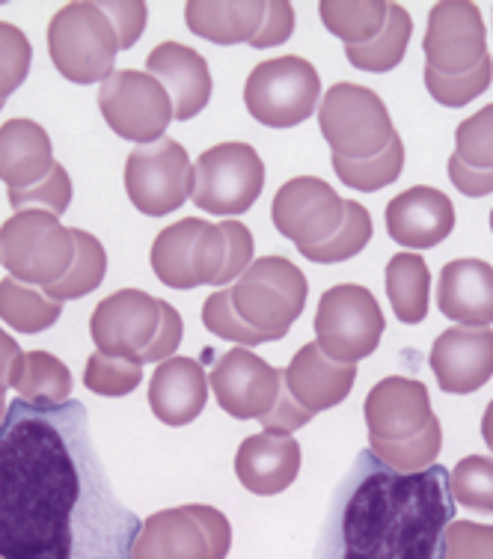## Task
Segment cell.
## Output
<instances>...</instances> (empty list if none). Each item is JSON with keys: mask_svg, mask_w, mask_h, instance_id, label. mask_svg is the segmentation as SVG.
<instances>
[{"mask_svg": "<svg viewBox=\"0 0 493 559\" xmlns=\"http://www.w3.org/2000/svg\"><path fill=\"white\" fill-rule=\"evenodd\" d=\"M440 559H493V527L476 521H449Z\"/></svg>", "mask_w": 493, "mask_h": 559, "instance_id": "43", "label": "cell"}, {"mask_svg": "<svg viewBox=\"0 0 493 559\" xmlns=\"http://www.w3.org/2000/svg\"><path fill=\"white\" fill-rule=\"evenodd\" d=\"M101 117L119 138L134 143H155L172 122V102L149 72L122 69L101 81L98 86Z\"/></svg>", "mask_w": 493, "mask_h": 559, "instance_id": "11", "label": "cell"}, {"mask_svg": "<svg viewBox=\"0 0 493 559\" xmlns=\"http://www.w3.org/2000/svg\"><path fill=\"white\" fill-rule=\"evenodd\" d=\"M369 238H372V215L365 212V205L345 200L342 226L324 245L306 248L301 253L312 262H318V265H336V262H345V259L357 257L360 250H365Z\"/></svg>", "mask_w": 493, "mask_h": 559, "instance_id": "36", "label": "cell"}, {"mask_svg": "<svg viewBox=\"0 0 493 559\" xmlns=\"http://www.w3.org/2000/svg\"><path fill=\"white\" fill-rule=\"evenodd\" d=\"M7 423V396H0V426Z\"/></svg>", "mask_w": 493, "mask_h": 559, "instance_id": "51", "label": "cell"}, {"mask_svg": "<svg viewBox=\"0 0 493 559\" xmlns=\"http://www.w3.org/2000/svg\"><path fill=\"white\" fill-rule=\"evenodd\" d=\"M236 474L250 495H279L301 474V443L274 431L250 435L236 452Z\"/></svg>", "mask_w": 493, "mask_h": 559, "instance_id": "22", "label": "cell"}, {"mask_svg": "<svg viewBox=\"0 0 493 559\" xmlns=\"http://www.w3.org/2000/svg\"><path fill=\"white\" fill-rule=\"evenodd\" d=\"M310 419V411H303L301 405L289 396V390L282 388L277 396V405H274L265 417L258 419V423H262V429L274 431V435H291V431L303 429Z\"/></svg>", "mask_w": 493, "mask_h": 559, "instance_id": "47", "label": "cell"}, {"mask_svg": "<svg viewBox=\"0 0 493 559\" xmlns=\"http://www.w3.org/2000/svg\"><path fill=\"white\" fill-rule=\"evenodd\" d=\"M10 388L31 405L55 408L72 393V372L51 352H24L12 372Z\"/></svg>", "mask_w": 493, "mask_h": 559, "instance_id": "28", "label": "cell"}, {"mask_svg": "<svg viewBox=\"0 0 493 559\" xmlns=\"http://www.w3.org/2000/svg\"><path fill=\"white\" fill-rule=\"evenodd\" d=\"M63 316V304L15 277L0 280V319L19 334H39Z\"/></svg>", "mask_w": 493, "mask_h": 559, "instance_id": "31", "label": "cell"}, {"mask_svg": "<svg viewBox=\"0 0 493 559\" xmlns=\"http://www.w3.org/2000/svg\"><path fill=\"white\" fill-rule=\"evenodd\" d=\"M98 7H101V12L108 15L113 31H117L119 51L134 48L140 36H143V27H146L149 7L143 0H108V3H98Z\"/></svg>", "mask_w": 493, "mask_h": 559, "instance_id": "44", "label": "cell"}, {"mask_svg": "<svg viewBox=\"0 0 493 559\" xmlns=\"http://www.w3.org/2000/svg\"><path fill=\"white\" fill-rule=\"evenodd\" d=\"M146 72L167 90L172 119H193L212 98V72L200 51L182 43L155 45L146 57Z\"/></svg>", "mask_w": 493, "mask_h": 559, "instance_id": "20", "label": "cell"}, {"mask_svg": "<svg viewBox=\"0 0 493 559\" xmlns=\"http://www.w3.org/2000/svg\"><path fill=\"white\" fill-rule=\"evenodd\" d=\"M75 259L72 229L55 212L24 209L0 226V265L27 286H51Z\"/></svg>", "mask_w": 493, "mask_h": 559, "instance_id": "5", "label": "cell"}, {"mask_svg": "<svg viewBox=\"0 0 493 559\" xmlns=\"http://www.w3.org/2000/svg\"><path fill=\"white\" fill-rule=\"evenodd\" d=\"M324 27L345 45H363L375 39L386 22V0H322Z\"/></svg>", "mask_w": 493, "mask_h": 559, "instance_id": "34", "label": "cell"}, {"mask_svg": "<svg viewBox=\"0 0 493 559\" xmlns=\"http://www.w3.org/2000/svg\"><path fill=\"white\" fill-rule=\"evenodd\" d=\"M455 162L470 170H493V105H484L455 129Z\"/></svg>", "mask_w": 493, "mask_h": 559, "instance_id": "39", "label": "cell"}, {"mask_svg": "<svg viewBox=\"0 0 493 559\" xmlns=\"http://www.w3.org/2000/svg\"><path fill=\"white\" fill-rule=\"evenodd\" d=\"M55 164L51 138L39 122L10 119L0 126V179L7 182V191L39 185Z\"/></svg>", "mask_w": 493, "mask_h": 559, "instance_id": "25", "label": "cell"}, {"mask_svg": "<svg viewBox=\"0 0 493 559\" xmlns=\"http://www.w3.org/2000/svg\"><path fill=\"white\" fill-rule=\"evenodd\" d=\"M357 381L354 364H339L324 355L318 343L303 345L298 355L291 357V364L282 369V388L289 390V396L310 411L312 417L318 411L336 408L342 405Z\"/></svg>", "mask_w": 493, "mask_h": 559, "instance_id": "21", "label": "cell"}, {"mask_svg": "<svg viewBox=\"0 0 493 559\" xmlns=\"http://www.w3.org/2000/svg\"><path fill=\"white\" fill-rule=\"evenodd\" d=\"M22 345L15 343L3 328H0V396H7V390H10L12 372H15V366L22 360Z\"/></svg>", "mask_w": 493, "mask_h": 559, "instance_id": "49", "label": "cell"}, {"mask_svg": "<svg viewBox=\"0 0 493 559\" xmlns=\"http://www.w3.org/2000/svg\"><path fill=\"white\" fill-rule=\"evenodd\" d=\"M77 497L75 464H33L31 474L19 443H7L0 452V545L19 559H48L45 542L69 536Z\"/></svg>", "mask_w": 493, "mask_h": 559, "instance_id": "2", "label": "cell"}, {"mask_svg": "<svg viewBox=\"0 0 493 559\" xmlns=\"http://www.w3.org/2000/svg\"><path fill=\"white\" fill-rule=\"evenodd\" d=\"M265 188V164L250 143H217L193 164L191 200L208 215H241Z\"/></svg>", "mask_w": 493, "mask_h": 559, "instance_id": "9", "label": "cell"}, {"mask_svg": "<svg viewBox=\"0 0 493 559\" xmlns=\"http://www.w3.org/2000/svg\"><path fill=\"white\" fill-rule=\"evenodd\" d=\"M384 312L377 307L375 295L357 283H342L324 292L318 301L315 343L330 360L357 364L375 352L384 336Z\"/></svg>", "mask_w": 493, "mask_h": 559, "instance_id": "10", "label": "cell"}, {"mask_svg": "<svg viewBox=\"0 0 493 559\" xmlns=\"http://www.w3.org/2000/svg\"><path fill=\"white\" fill-rule=\"evenodd\" d=\"M161 328V301L143 289H119L98 304L89 319V334L101 355L129 357L143 364V355Z\"/></svg>", "mask_w": 493, "mask_h": 559, "instance_id": "15", "label": "cell"}, {"mask_svg": "<svg viewBox=\"0 0 493 559\" xmlns=\"http://www.w3.org/2000/svg\"><path fill=\"white\" fill-rule=\"evenodd\" d=\"M72 241H75V259H72L69 271L57 283L45 286V295L51 301L63 304L84 298L89 292H96L105 274H108V253H105L101 241L93 233L72 229Z\"/></svg>", "mask_w": 493, "mask_h": 559, "instance_id": "32", "label": "cell"}, {"mask_svg": "<svg viewBox=\"0 0 493 559\" xmlns=\"http://www.w3.org/2000/svg\"><path fill=\"white\" fill-rule=\"evenodd\" d=\"M193 164L179 140L143 143L125 162V191L137 212L164 217L191 197Z\"/></svg>", "mask_w": 493, "mask_h": 559, "instance_id": "12", "label": "cell"}, {"mask_svg": "<svg viewBox=\"0 0 493 559\" xmlns=\"http://www.w3.org/2000/svg\"><path fill=\"white\" fill-rule=\"evenodd\" d=\"M410 36H413V19L405 7L389 3L386 22L381 27L375 39H369L363 45H345V57L351 60V66L363 69V72H389L405 60Z\"/></svg>", "mask_w": 493, "mask_h": 559, "instance_id": "30", "label": "cell"}, {"mask_svg": "<svg viewBox=\"0 0 493 559\" xmlns=\"http://www.w3.org/2000/svg\"><path fill=\"white\" fill-rule=\"evenodd\" d=\"M318 129L330 143L333 158H345V162L375 158L398 134L384 98L369 86L348 84V81L327 90L318 108Z\"/></svg>", "mask_w": 493, "mask_h": 559, "instance_id": "6", "label": "cell"}, {"mask_svg": "<svg viewBox=\"0 0 493 559\" xmlns=\"http://www.w3.org/2000/svg\"><path fill=\"white\" fill-rule=\"evenodd\" d=\"M440 450H443V429H440L437 417L413 438H401V441H372L369 438V455L393 474L429 471L437 462Z\"/></svg>", "mask_w": 493, "mask_h": 559, "instance_id": "33", "label": "cell"}, {"mask_svg": "<svg viewBox=\"0 0 493 559\" xmlns=\"http://www.w3.org/2000/svg\"><path fill=\"white\" fill-rule=\"evenodd\" d=\"M452 512L440 464L422 474L372 471L345 506L342 559H440Z\"/></svg>", "mask_w": 493, "mask_h": 559, "instance_id": "1", "label": "cell"}, {"mask_svg": "<svg viewBox=\"0 0 493 559\" xmlns=\"http://www.w3.org/2000/svg\"><path fill=\"white\" fill-rule=\"evenodd\" d=\"M0 559H3V557H0Z\"/></svg>", "mask_w": 493, "mask_h": 559, "instance_id": "54", "label": "cell"}, {"mask_svg": "<svg viewBox=\"0 0 493 559\" xmlns=\"http://www.w3.org/2000/svg\"><path fill=\"white\" fill-rule=\"evenodd\" d=\"M493 81V60H482V63L464 72V75H437L425 69V86H429L431 98L443 105V108H467L470 102L482 96L484 90Z\"/></svg>", "mask_w": 493, "mask_h": 559, "instance_id": "40", "label": "cell"}, {"mask_svg": "<svg viewBox=\"0 0 493 559\" xmlns=\"http://www.w3.org/2000/svg\"><path fill=\"white\" fill-rule=\"evenodd\" d=\"M401 167H405V143L401 138L389 140L381 155L375 158H363V162H345V158H333V170L342 179L348 188L354 191H381L386 185H393L401 176Z\"/></svg>", "mask_w": 493, "mask_h": 559, "instance_id": "35", "label": "cell"}, {"mask_svg": "<svg viewBox=\"0 0 493 559\" xmlns=\"http://www.w3.org/2000/svg\"><path fill=\"white\" fill-rule=\"evenodd\" d=\"M262 19H265L262 0H191L184 7L188 27L217 45L253 43Z\"/></svg>", "mask_w": 493, "mask_h": 559, "instance_id": "26", "label": "cell"}, {"mask_svg": "<svg viewBox=\"0 0 493 559\" xmlns=\"http://www.w3.org/2000/svg\"><path fill=\"white\" fill-rule=\"evenodd\" d=\"M449 491L455 503L470 512L493 515V459L467 455L452 467Z\"/></svg>", "mask_w": 493, "mask_h": 559, "instance_id": "37", "label": "cell"}, {"mask_svg": "<svg viewBox=\"0 0 493 559\" xmlns=\"http://www.w3.org/2000/svg\"><path fill=\"white\" fill-rule=\"evenodd\" d=\"M422 51L431 72L437 75H464L488 60V31L476 3L467 0H443L429 12V31L422 39Z\"/></svg>", "mask_w": 493, "mask_h": 559, "instance_id": "13", "label": "cell"}, {"mask_svg": "<svg viewBox=\"0 0 493 559\" xmlns=\"http://www.w3.org/2000/svg\"><path fill=\"white\" fill-rule=\"evenodd\" d=\"M270 217L279 236L294 241L298 250H306L324 245L342 226L345 200L324 179L298 176L277 191Z\"/></svg>", "mask_w": 493, "mask_h": 559, "instance_id": "14", "label": "cell"}, {"mask_svg": "<svg viewBox=\"0 0 493 559\" xmlns=\"http://www.w3.org/2000/svg\"><path fill=\"white\" fill-rule=\"evenodd\" d=\"M7 197H10V205L15 212H24V209H33V205H45V212H55L60 217L72 203V179H69L63 164H55L43 182L24 188V191H7Z\"/></svg>", "mask_w": 493, "mask_h": 559, "instance_id": "42", "label": "cell"}, {"mask_svg": "<svg viewBox=\"0 0 493 559\" xmlns=\"http://www.w3.org/2000/svg\"><path fill=\"white\" fill-rule=\"evenodd\" d=\"M306 277L286 257L256 259L229 289L203 304V324L220 340L262 345L282 340L306 307Z\"/></svg>", "mask_w": 493, "mask_h": 559, "instance_id": "3", "label": "cell"}, {"mask_svg": "<svg viewBox=\"0 0 493 559\" xmlns=\"http://www.w3.org/2000/svg\"><path fill=\"white\" fill-rule=\"evenodd\" d=\"M363 417L372 441L413 438L434 419L429 388L422 381H417V378H384L365 396Z\"/></svg>", "mask_w": 493, "mask_h": 559, "instance_id": "18", "label": "cell"}, {"mask_svg": "<svg viewBox=\"0 0 493 559\" xmlns=\"http://www.w3.org/2000/svg\"><path fill=\"white\" fill-rule=\"evenodd\" d=\"M294 33V7L289 0H265V19L253 36V48H274V45L289 43Z\"/></svg>", "mask_w": 493, "mask_h": 559, "instance_id": "45", "label": "cell"}, {"mask_svg": "<svg viewBox=\"0 0 493 559\" xmlns=\"http://www.w3.org/2000/svg\"><path fill=\"white\" fill-rule=\"evenodd\" d=\"M200 217H184L179 224L164 226L158 238L152 241V271L158 274L164 286L170 289H196L200 277H196V245H200V233H203Z\"/></svg>", "mask_w": 493, "mask_h": 559, "instance_id": "27", "label": "cell"}, {"mask_svg": "<svg viewBox=\"0 0 493 559\" xmlns=\"http://www.w3.org/2000/svg\"><path fill=\"white\" fill-rule=\"evenodd\" d=\"M449 179L464 197L493 194V170L491 173L470 170V167H464V164H458L455 158H449Z\"/></svg>", "mask_w": 493, "mask_h": 559, "instance_id": "48", "label": "cell"}, {"mask_svg": "<svg viewBox=\"0 0 493 559\" xmlns=\"http://www.w3.org/2000/svg\"><path fill=\"white\" fill-rule=\"evenodd\" d=\"M322 78L315 66L303 57H277L262 63L246 75L244 105L250 117L268 129L301 126L318 108Z\"/></svg>", "mask_w": 493, "mask_h": 559, "instance_id": "8", "label": "cell"}, {"mask_svg": "<svg viewBox=\"0 0 493 559\" xmlns=\"http://www.w3.org/2000/svg\"><path fill=\"white\" fill-rule=\"evenodd\" d=\"M182 334H184L182 316L176 312L172 304L161 301V328H158V334H155L152 345L146 348L143 364H164V360H170V357L176 355L179 343H182Z\"/></svg>", "mask_w": 493, "mask_h": 559, "instance_id": "46", "label": "cell"}, {"mask_svg": "<svg viewBox=\"0 0 493 559\" xmlns=\"http://www.w3.org/2000/svg\"><path fill=\"white\" fill-rule=\"evenodd\" d=\"M119 39L98 3H65L48 24V55L72 84H101L113 75Z\"/></svg>", "mask_w": 493, "mask_h": 559, "instance_id": "4", "label": "cell"}, {"mask_svg": "<svg viewBox=\"0 0 493 559\" xmlns=\"http://www.w3.org/2000/svg\"><path fill=\"white\" fill-rule=\"evenodd\" d=\"M491 233H493V212H491Z\"/></svg>", "mask_w": 493, "mask_h": 559, "instance_id": "52", "label": "cell"}, {"mask_svg": "<svg viewBox=\"0 0 493 559\" xmlns=\"http://www.w3.org/2000/svg\"><path fill=\"white\" fill-rule=\"evenodd\" d=\"M0 110H3V102H0Z\"/></svg>", "mask_w": 493, "mask_h": 559, "instance_id": "53", "label": "cell"}, {"mask_svg": "<svg viewBox=\"0 0 493 559\" xmlns=\"http://www.w3.org/2000/svg\"><path fill=\"white\" fill-rule=\"evenodd\" d=\"M431 271L419 253H396L386 265V295L398 322L419 324L429 316Z\"/></svg>", "mask_w": 493, "mask_h": 559, "instance_id": "29", "label": "cell"}, {"mask_svg": "<svg viewBox=\"0 0 493 559\" xmlns=\"http://www.w3.org/2000/svg\"><path fill=\"white\" fill-rule=\"evenodd\" d=\"M212 393L217 405L236 419H262L277 405L282 390V372L274 369L268 360L253 355L250 348L238 345L226 352L212 369Z\"/></svg>", "mask_w": 493, "mask_h": 559, "instance_id": "16", "label": "cell"}, {"mask_svg": "<svg viewBox=\"0 0 493 559\" xmlns=\"http://www.w3.org/2000/svg\"><path fill=\"white\" fill-rule=\"evenodd\" d=\"M140 381H143V364H137V360L110 357L101 355V352L89 355V360H86L84 384L98 396H129L131 390L140 388Z\"/></svg>", "mask_w": 493, "mask_h": 559, "instance_id": "38", "label": "cell"}, {"mask_svg": "<svg viewBox=\"0 0 493 559\" xmlns=\"http://www.w3.org/2000/svg\"><path fill=\"white\" fill-rule=\"evenodd\" d=\"M455 229V205L443 191L417 185L386 205V233L408 250H429Z\"/></svg>", "mask_w": 493, "mask_h": 559, "instance_id": "19", "label": "cell"}, {"mask_svg": "<svg viewBox=\"0 0 493 559\" xmlns=\"http://www.w3.org/2000/svg\"><path fill=\"white\" fill-rule=\"evenodd\" d=\"M429 364L443 393H476L493 378V331L455 324L434 340Z\"/></svg>", "mask_w": 493, "mask_h": 559, "instance_id": "17", "label": "cell"}, {"mask_svg": "<svg viewBox=\"0 0 493 559\" xmlns=\"http://www.w3.org/2000/svg\"><path fill=\"white\" fill-rule=\"evenodd\" d=\"M482 438L488 443V450L493 452V402L484 408V417H482Z\"/></svg>", "mask_w": 493, "mask_h": 559, "instance_id": "50", "label": "cell"}, {"mask_svg": "<svg viewBox=\"0 0 493 559\" xmlns=\"http://www.w3.org/2000/svg\"><path fill=\"white\" fill-rule=\"evenodd\" d=\"M437 307L464 328L493 324V269L484 259H452L437 283Z\"/></svg>", "mask_w": 493, "mask_h": 559, "instance_id": "23", "label": "cell"}, {"mask_svg": "<svg viewBox=\"0 0 493 559\" xmlns=\"http://www.w3.org/2000/svg\"><path fill=\"white\" fill-rule=\"evenodd\" d=\"M208 402V378L193 357H170L152 372L149 408L167 426H188Z\"/></svg>", "mask_w": 493, "mask_h": 559, "instance_id": "24", "label": "cell"}, {"mask_svg": "<svg viewBox=\"0 0 493 559\" xmlns=\"http://www.w3.org/2000/svg\"><path fill=\"white\" fill-rule=\"evenodd\" d=\"M232 527L215 506L191 503L149 515L137 530L131 559H226Z\"/></svg>", "mask_w": 493, "mask_h": 559, "instance_id": "7", "label": "cell"}, {"mask_svg": "<svg viewBox=\"0 0 493 559\" xmlns=\"http://www.w3.org/2000/svg\"><path fill=\"white\" fill-rule=\"evenodd\" d=\"M33 48L15 24L0 22V102H7L31 72Z\"/></svg>", "mask_w": 493, "mask_h": 559, "instance_id": "41", "label": "cell"}]
</instances>
